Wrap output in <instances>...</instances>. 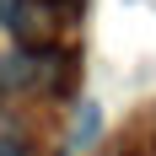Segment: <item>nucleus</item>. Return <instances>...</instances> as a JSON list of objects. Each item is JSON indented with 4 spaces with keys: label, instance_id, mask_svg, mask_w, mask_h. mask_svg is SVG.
Masks as SVG:
<instances>
[{
    "label": "nucleus",
    "instance_id": "f257e3e1",
    "mask_svg": "<svg viewBox=\"0 0 156 156\" xmlns=\"http://www.w3.org/2000/svg\"><path fill=\"white\" fill-rule=\"evenodd\" d=\"M0 156H27V140H16V135H0Z\"/></svg>",
    "mask_w": 156,
    "mask_h": 156
},
{
    "label": "nucleus",
    "instance_id": "f03ea898",
    "mask_svg": "<svg viewBox=\"0 0 156 156\" xmlns=\"http://www.w3.org/2000/svg\"><path fill=\"white\" fill-rule=\"evenodd\" d=\"M48 5H54V0H48Z\"/></svg>",
    "mask_w": 156,
    "mask_h": 156
}]
</instances>
